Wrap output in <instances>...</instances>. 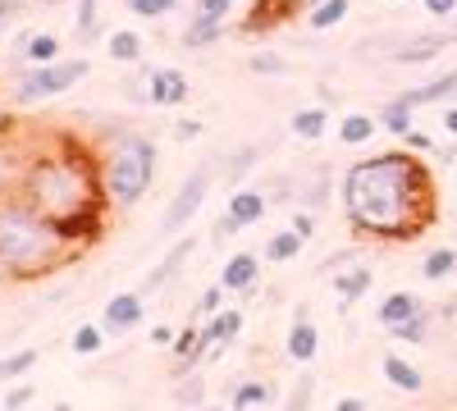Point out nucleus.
Wrapping results in <instances>:
<instances>
[{
  "instance_id": "nucleus-1",
  "label": "nucleus",
  "mask_w": 457,
  "mask_h": 411,
  "mask_svg": "<svg viewBox=\"0 0 457 411\" xmlns=\"http://www.w3.org/2000/svg\"><path fill=\"white\" fill-rule=\"evenodd\" d=\"M343 215L361 238L375 242H411L421 238L439 206H435V174L416 152H379L353 160L338 178Z\"/></svg>"
},
{
  "instance_id": "nucleus-2",
  "label": "nucleus",
  "mask_w": 457,
  "mask_h": 411,
  "mask_svg": "<svg viewBox=\"0 0 457 411\" xmlns=\"http://www.w3.org/2000/svg\"><path fill=\"white\" fill-rule=\"evenodd\" d=\"M19 197H23L37 215H46V219H60V215H69V210L96 206V201H105L101 160L87 152L79 137H60L55 152L28 156Z\"/></svg>"
},
{
  "instance_id": "nucleus-3",
  "label": "nucleus",
  "mask_w": 457,
  "mask_h": 411,
  "mask_svg": "<svg viewBox=\"0 0 457 411\" xmlns=\"http://www.w3.org/2000/svg\"><path fill=\"white\" fill-rule=\"evenodd\" d=\"M79 251H69L60 242V234L51 229L46 215H37L19 193L0 201V275L5 279H42L60 266H69V260Z\"/></svg>"
},
{
  "instance_id": "nucleus-4",
  "label": "nucleus",
  "mask_w": 457,
  "mask_h": 411,
  "mask_svg": "<svg viewBox=\"0 0 457 411\" xmlns=\"http://www.w3.org/2000/svg\"><path fill=\"white\" fill-rule=\"evenodd\" d=\"M96 160H101L105 201L114 210H133L156 183V142L142 133H120Z\"/></svg>"
},
{
  "instance_id": "nucleus-5",
  "label": "nucleus",
  "mask_w": 457,
  "mask_h": 411,
  "mask_svg": "<svg viewBox=\"0 0 457 411\" xmlns=\"http://www.w3.org/2000/svg\"><path fill=\"white\" fill-rule=\"evenodd\" d=\"M87 60H55V64H32V73H23V83L14 87V101L19 105H32V101H46V96H60L69 87H79L87 78Z\"/></svg>"
},
{
  "instance_id": "nucleus-6",
  "label": "nucleus",
  "mask_w": 457,
  "mask_h": 411,
  "mask_svg": "<svg viewBox=\"0 0 457 411\" xmlns=\"http://www.w3.org/2000/svg\"><path fill=\"white\" fill-rule=\"evenodd\" d=\"M211 178H215V165L202 160L193 174L179 183V193H174V201H170V210H165V234H179V229H187V224H193V215L202 210V201H206V193H211Z\"/></svg>"
},
{
  "instance_id": "nucleus-7",
  "label": "nucleus",
  "mask_w": 457,
  "mask_h": 411,
  "mask_svg": "<svg viewBox=\"0 0 457 411\" xmlns=\"http://www.w3.org/2000/svg\"><path fill=\"white\" fill-rule=\"evenodd\" d=\"M105 206L110 201H96V206H83V210H69L60 219H51V229L60 234V242L69 251H87L92 242H101L105 234Z\"/></svg>"
},
{
  "instance_id": "nucleus-8",
  "label": "nucleus",
  "mask_w": 457,
  "mask_h": 411,
  "mask_svg": "<svg viewBox=\"0 0 457 411\" xmlns=\"http://www.w3.org/2000/svg\"><path fill=\"white\" fill-rule=\"evenodd\" d=\"M187 96H193V78H187L183 69H174V64L151 69V78H146V101L151 105H183Z\"/></svg>"
},
{
  "instance_id": "nucleus-9",
  "label": "nucleus",
  "mask_w": 457,
  "mask_h": 411,
  "mask_svg": "<svg viewBox=\"0 0 457 411\" xmlns=\"http://www.w3.org/2000/svg\"><path fill=\"white\" fill-rule=\"evenodd\" d=\"M142 316H146L142 292H114L101 311V325H105V333H129V329L142 325Z\"/></svg>"
},
{
  "instance_id": "nucleus-10",
  "label": "nucleus",
  "mask_w": 457,
  "mask_h": 411,
  "mask_svg": "<svg viewBox=\"0 0 457 411\" xmlns=\"http://www.w3.org/2000/svg\"><path fill=\"white\" fill-rule=\"evenodd\" d=\"M320 352V333H316V320L307 316V307L293 311V325H288V357L297 366H312Z\"/></svg>"
},
{
  "instance_id": "nucleus-11",
  "label": "nucleus",
  "mask_w": 457,
  "mask_h": 411,
  "mask_svg": "<svg viewBox=\"0 0 457 411\" xmlns=\"http://www.w3.org/2000/svg\"><path fill=\"white\" fill-rule=\"evenodd\" d=\"M448 42H453V32H421V37H407L398 51H389V60L394 64H430Z\"/></svg>"
},
{
  "instance_id": "nucleus-12",
  "label": "nucleus",
  "mask_w": 457,
  "mask_h": 411,
  "mask_svg": "<svg viewBox=\"0 0 457 411\" xmlns=\"http://www.w3.org/2000/svg\"><path fill=\"white\" fill-rule=\"evenodd\" d=\"M193 247H197L193 238H179V242L165 251V260H161V266H156V270H151V275L142 279V288H137V292L146 297V292H161L165 284H174V279H179V270H183V260L193 256Z\"/></svg>"
},
{
  "instance_id": "nucleus-13",
  "label": "nucleus",
  "mask_w": 457,
  "mask_h": 411,
  "mask_svg": "<svg viewBox=\"0 0 457 411\" xmlns=\"http://www.w3.org/2000/svg\"><path fill=\"white\" fill-rule=\"evenodd\" d=\"M256 279H261V256H252V251H234L224 260V270H220L224 292H247Z\"/></svg>"
},
{
  "instance_id": "nucleus-14",
  "label": "nucleus",
  "mask_w": 457,
  "mask_h": 411,
  "mask_svg": "<svg viewBox=\"0 0 457 411\" xmlns=\"http://www.w3.org/2000/svg\"><path fill=\"white\" fill-rule=\"evenodd\" d=\"M224 215L234 219L238 229H252V224L265 219V193H256V188H234V197H228V210H224Z\"/></svg>"
},
{
  "instance_id": "nucleus-15",
  "label": "nucleus",
  "mask_w": 457,
  "mask_h": 411,
  "mask_svg": "<svg viewBox=\"0 0 457 411\" xmlns=\"http://www.w3.org/2000/svg\"><path fill=\"white\" fill-rule=\"evenodd\" d=\"M379 370H385V380L398 389V393H421L426 389V375L416 370L407 357H398V352H389L385 361H379Z\"/></svg>"
},
{
  "instance_id": "nucleus-16",
  "label": "nucleus",
  "mask_w": 457,
  "mask_h": 411,
  "mask_svg": "<svg viewBox=\"0 0 457 411\" xmlns=\"http://www.w3.org/2000/svg\"><path fill=\"white\" fill-rule=\"evenodd\" d=\"M243 333V311L238 307H224V311H215L206 325H202V339L211 343V348H220V343H234Z\"/></svg>"
},
{
  "instance_id": "nucleus-17",
  "label": "nucleus",
  "mask_w": 457,
  "mask_h": 411,
  "mask_svg": "<svg viewBox=\"0 0 457 411\" xmlns=\"http://www.w3.org/2000/svg\"><path fill=\"white\" fill-rule=\"evenodd\" d=\"M416 311H421V297L416 292H389L385 302H379V311H375V320L385 325V329H394V325H403V320H411Z\"/></svg>"
},
{
  "instance_id": "nucleus-18",
  "label": "nucleus",
  "mask_w": 457,
  "mask_h": 411,
  "mask_svg": "<svg viewBox=\"0 0 457 411\" xmlns=\"http://www.w3.org/2000/svg\"><path fill=\"white\" fill-rule=\"evenodd\" d=\"M170 352H174L179 370H193V366H197V361H202V357L211 352V343L202 339V329H179V333H174V348H170Z\"/></svg>"
},
{
  "instance_id": "nucleus-19",
  "label": "nucleus",
  "mask_w": 457,
  "mask_h": 411,
  "mask_svg": "<svg viewBox=\"0 0 457 411\" xmlns=\"http://www.w3.org/2000/svg\"><path fill=\"white\" fill-rule=\"evenodd\" d=\"M370 279H375V275H370L366 266H357V270H338V275H334V292H338V302H343V307L361 302V297L370 292Z\"/></svg>"
},
{
  "instance_id": "nucleus-20",
  "label": "nucleus",
  "mask_w": 457,
  "mask_h": 411,
  "mask_svg": "<svg viewBox=\"0 0 457 411\" xmlns=\"http://www.w3.org/2000/svg\"><path fill=\"white\" fill-rule=\"evenodd\" d=\"M448 96H457V69H448L444 78H435V83H426V87H411V92H403V101L407 105H435V101H448Z\"/></svg>"
},
{
  "instance_id": "nucleus-21",
  "label": "nucleus",
  "mask_w": 457,
  "mask_h": 411,
  "mask_svg": "<svg viewBox=\"0 0 457 411\" xmlns=\"http://www.w3.org/2000/svg\"><path fill=\"white\" fill-rule=\"evenodd\" d=\"M325 124H329L325 105H307V110H297V115L288 119L293 137H302V142H320V137H325Z\"/></svg>"
},
{
  "instance_id": "nucleus-22",
  "label": "nucleus",
  "mask_w": 457,
  "mask_h": 411,
  "mask_svg": "<svg viewBox=\"0 0 457 411\" xmlns=\"http://www.w3.org/2000/svg\"><path fill=\"white\" fill-rule=\"evenodd\" d=\"M275 398V389L265 380H243L234 393H228V411H252V407H265Z\"/></svg>"
},
{
  "instance_id": "nucleus-23",
  "label": "nucleus",
  "mask_w": 457,
  "mask_h": 411,
  "mask_svg": "<svg viewBox=\"0 0 457 411\" xmlns=\"http://www.w3.org/2000/svg\"><path fill=\"white\" fill-rule=\"evenodd\" d=\"M411 115H416V105H407L403 96L385 101V110H379V128L394 133V137H407L411 133Z\"/></svg>"
},
{
  "instance_id": "nucleus-24",
  "label": "nucleus",
  "mask_w": 457,
  "mask_h": 411,
  "mask_svg": "<svg viewBox=\"0 0 457 411\" xmlns=\"http://www.w3.org/2000/svg\"><path fill=\"white\" fill-rule=\"evenodd\" d=\"M375 133H379V119L375 115H348V119L338 124V142L343 146H366Z\"/></svg>"
},
{
  "instance_id": "nucleus-25",
  "label": "nucleus",
  "mask_w": 457,
  "mask_h": 411,
  "mask_svg": "<svg viewBox=\"0 0 457 411\" xmlns=\"http://www.w3.org/2000/svg\"><path fill=\"white\" fill-rule=\"evenodd\" d=\"M23 60L28 64H55L60 60V37L55 32H32L23 42Z\"/></svg>"
},
{
  "instance_id": "nucleus-26",
  "label": "nucleus",
  "mask_w": 457,
  "mask_h": 411,
  "mask_svg": "<svg viewBox=\"0 0 457 411\" xmlns=\"http://www.w3.org/2000/svg\"><path fill=\"white\" fill-rule=\"evenodd\" d=\"M302 247H307V238H302L297 229H284V234H275L270 242H265V260H270V266H284V260L302 256Z\"/></svg>"
},
{
  "instance_id": "nucleus-27",
  "label": "nucleus",
  "mask_w": 457,
  "mask_h": 411,
  "mask_svg": "<svg viewBox=\"0 0 457 411\" xmlns=\"http://www.w3.org/2000/svg\"><path fill=\"white\" fill-rule=\"evenodd\" d=\"M343 19H348V0H320V5L307 10L312 32H329V28H338Z\"/></svg>"
},
{
  "instance_id": "nucleus-28",
  "label": "nucleus",
  "mask_w": 457,
  "mask_h": 411,
  "mask_svg": "<svg viewBox=\"0 0 457 411\" xmlns=\"http://www.w3.org/2000/svg\"><path fill=\"white\" fill-rule=\"evenodd\" d=\"M110 60H120V64H137L142 60V37L133 28H120V32H110Z\"/></svg>"
},
{
  "instance_id": "nucleus-29",
  "label": "nucleus",
  "mask_w": 457,
  "mask_h": 411,
  "mask_svg": "<svg viewBox=\"0 0 457 411\" xmlns=\"http://www.w3.org/2000/svg\"><path fill=\"white\" fill-rule=\"evenodd\" d=\"M256 156H261V146H238L234 160H224V188H238V183L256 169Z\"/></svg>"
},
{
  "instance_id": "nucleus-30",
  "label": "nucleus",
  "mask_w": 457,
  "mask_h": 411,
  "mask_svg": "<svg viewBox=\"0 0 457 411\" xmlns=\"http://www.w3.org/2000/svg\"><path fill=\"white\" fill-rule=\"evenodd\" d=\"M23 165H28V160H19V156L10 152V146H0V201L19 193V183H23Z\"/></svg>"
},
{
  "instance_id": "nucleus-31",
  "label": "nucleus",
  "mask_w": 457,
  "mask_h": 411,
  "mask_svg": "<svg viewBox=\"0 0 457 411\" xmlns=\"http://www.w3.org/2000/svg\"><path fill=\"white\" fill-rule=\"evenodd\" d=\"M453 270H457V251H453V247H435V251H426V260H421V275H426L430 284L448 279Z\"/></svg>"
},
{
  "instance_id": "nucleus-32",
  "label": "nucleus",
  "mask_w": 457,
  "mask_h": 411,
  "mask_svg": "<svg viewBox=\"0 0 457 411\" xmlns=\"http://www.w3.org/2000/svg\"><path fill=\"white\" fill-rule=\"evenodd\" d=\"M224 37V23H206V19H193L183 28V46L187 51H202V46H211V42H220Z\"/></svg>"
},
{
  "instance_id": "nucleus-33",
  "label": "nucleus",
  "mask_w": 457,
  "mask_h": 411,
  "mask_svg": "<svg viewBox=\"0 0 457 411\" xmlns=\"http://www.w3.org/2000/svg\"><path fill=\"white\" fill-rule=\"evenodd\" d=\"M101 329L105 325H79V329H73V339H69V348L79 352V357H96L105 348V333Z\"/></svg>"
},
{
  "instance_id": "nucleus-34",
  "label": "nucleus",
  "mask_w": 457,
  "mask_h": 411,
  "mask_svg": "<svg viewBox=\"0 0 457 411\" xmlns=\"http://www.w3.org/2000/svg\"><path fill=\"white\" fill-rule=\"evenodd\" d=\"M389 333H394V339H398V343H426V333H430V311L421 307V311H416L411 320H403V325H394Z\"/></svg>"
},
{
  "instance_id": "nucleus-35",
  "label": "nucleus",
  "mask_w": 457,
  "mask_h": 411,
  "mask_svg": "<svg viewBox=\"0 0 457 411\" xmlns=\"http://www.w3.org/2000/svg\"><path fill=\"white\" fill-rule=\"evenodd\" d=\"M32 366H37V352L32 348H19L10 357H0V380H23Z\"/></svg>"
},
{
  "instance_id": "nucleus-36",
  "label": "nucleus",
  "mask_w": 457,
  "mask_h": 411,
  "mask_svg": "<svg viewBox=\"0 0 457 411\" xmlns=\"http://www.w3.org/2000/svg\"><path fill=\"white\" fill-rule=\"evenodd\" d=\"M312 398H316V375H307V370H302V375H297V384L288 389V402H284V411H312Z\"/></svg>"
},
{
  "instance_id": "nucleus-37",
  "label": "nucleus",
  "mask_w": 457,
  "mask_h": 411,
  "mask_svg": "<svg viewBox=\"0 0 457 411\" xmlns=\"http://www.w3.org/2000/svg\"><path fill=\"white\" fill-rule=\"evenodd\" d=\"M202 398H206V380L197 375V370H193L187 380L174 384V402H179V407H202Z\"/></svg>"
},
{
  "instance_id": "nucleus-38",
  "label": "nucleus",
  "mask_w": 457,
  "mask_h": 411,
  "mask_svg": "<svg viewBox=\"0 0 457 411\" xmlns=\"http://www.w3.org/2000/svg\"><path fill=\"white\" fill-rule=\"evenodd\" d=\"M124 5L137 14V19H161V14H174L179 0H124Z\"/></svg>"
},
{
  "instance_id": "nucleus-39",
  "label": "nucleus",
  "mask_w": 457,
  "mask_h": 411,
  "mask_svg": "<svg viewBox=\"0 0 457 411\" xmlns=\"http://www.w3.org/2000/svg\"><path fill=\"white\" fill-rule=\"evenodd\" d=\"M234 14V0H197V14L193 19H206V23H228Z\"/></svg>"
},
{
  "instance_id": "nucleus-40",
  "label": "nucleus",
  "mask_w": 457,
  "mask_h": 411,
  "mask_svg": "<svg viewBox=\"0 0 457 411\" xmlns=\"http://www.w3.org/2000/svg\"><path fill=\"white\" fill-rule=\"evenodd\" d=\"M101 28V14H96V0H79V37L83 42H92Z\"/></svg>"
},
{
  "instance_id": "nucleus-41",
  "label": "nucleus",
  "mask_w": 457,
  "mask_h": 411,
  "mask_svg": "<svg viewBox=\"0 0 457 411\" xmlns=\"http://www.w3.org/2000/svg\"><path fill=\"white\" fill-rule=\"evenodd\" d=\"M247 69H252V73H275V78H279V73H288V60H279V55H270V51H261V55L247 60Z\"/></svg>"
},
{
  "instance_id": "nucleus-42",
  "label": "nucleus",
  "mask_w": 457,
  "mask_h": 411,
  "mask_svg": "<svg viewBox=\"0 0 457 411\" xmlns=\"http://www.w3.org/2000/svg\"><path fill=\"white\" fill-rule=\"evenodd\" d=\"M197 311H202L206 320H211L215 311H224V284H211V288L197 297Z\"/></svg>"
},
{
  "instance_id": "nucleus-43",
  "label": "nucleus",
  "mask_w": 457,
  "mask_h": 411,
  "mask_svg": "<svg viewBox=\"0 0 457 411\" xmlns=\"http://www.w3.org/2000/svg\"><path fill=\"white\" fill-rule=\"evenodd\" d=\"M325 193H329V174H320V178H316V183H312V188H307V193H302V201H307V206H312V210H320V206H325V201H329V197H325Z\"/></svg>"
},
{
  "instance_id": "nucleus-44",
  "label": "nucleus",
  "mask_w": 457,
  "mask_h": 411,
  "mask_svg": "<svg viewBox=\"0 0 457 411\" xmlns=\"http://www.w3.org/2000/svg\"><path fill=\"white\" fill-rule=\"evenodd\" d=\"M174 137L179 142H193V137H202V124L197 119H174Z\"/></svg>"
},
{
  "instance_id": "nucleus-45",
  "label": "nucleus",
  "mask_w": 457,
  "mask_h": 411,
  "mask_svg": "<svg viewBox=\"0 0 457 411\" xmlns=\"http://www.w3.org/2000/svg\"><path fill=\"white\" fill-rule=\"evenodd\" d=\"M28 402H32V384H19V389L5 398V411H23Z\"/></svg>"
},
{
  "instance_id": "nucleus-46",
  "label": "nucleus",
  "mask_w": 457,
  "mask_h": 411,
  "mask_svg": "<svg viewBox=\"0 0 457 411\" xmlns=\"http://www.w3.org/2000/svg\"><path fill=\"white\" fill-rule=\"evenodd\" d=\"M426 14L448 19V14H457V0H426Z\"/></svg>"
},
{
  "instance_id": "nucleus-47",
  "label": "nucleus",
  "mask_w": 457,
  "mask_h": 411,
  "mask_svg": "<svg viewBox=\"0 0 457 411\" xmlns=\"http://www.w3.org/2000/svg\"><path fill=\"white\" fill-rule=\"evenodd\" d=\"M403 146H407V152H430V146H435V142H430L426 133H416V128H411V133L403 137Z\"/></svg>"
},
{
  "instance_id": "nucleus-48",
  "label": "nucleus",
  "mask_w": 457,
  "mask_h": 411,
  "mask_svg": "<svg viewBox=\"0 0 457 411\" xmlns=\"http://www.w3.org/2000/svg\"><path fill=\"white\" fill-rule=\"evenodd\" d=\"M293 229H297L302 238H312V234H316V219H312L307 210H297V215H293Z\"/></svg>"
},
{
  "instance_id": "nucleus-49",
  "label": "nucleus",
  "mask_w": 457,
  "mask_h": 411,
  "mask_svg": "<svg viewBox=\"0 0 457 411\" xmlns=\"http://www.w3.org/2000/svg\"><path fill=\"white\" fill-rule=\"evenodd\" d=\"M151 343H156V348H174V329L170 325H156V329H151Z\"/></svg>"
},
{
  "instance_id": "nucleus-50",
  "label": "nucleus",
  "mask_w": 457,
  "mask_h": 411,
  "mask_svg": "<svg viewBox=\"0 0 457 411\" xmlns=\"http://www.w3.org/2000/svg\"><path fill=\"white\" fill-rule=\"evenodd\" d=\"M334 411H366V402H361V398H338Z\"/></svg>"
},
{
  "instance_id": "nucleus-51",
  "label": "nucleus",
  "mask_w": 457,
  "mask_h": 411,
  "mask_svg": "<svg viewBox=\"0 0 457 411\" xmlns=\"http://www.w3.org/2000/svg\"><path fill=\"white\" fill-rule=\"evenodd\" d=\"M444 128H448V137H457V105L444 110Z\"/></svg>"
},
{
  "instance_id": "nucleus-52",
  "label": "nucleus",
  "mask_w": 457,
  "mask_h": 411,
  "mask_svg": "<svg viewBox=\"0 0 457 411\" xmlns=\"http://www.w3.org/2000/svg\"><path fill=\"white\" fill-rule=\"evenodd\" d=\"M5 14H14V0H0V19H5Z\"/></svg>"
},
{
  "instance_id": "nucleus-53",
  "label": "nucleus",
  "mask_w": 457,
  "mask_h": 411,
  "mask_svg": "<svg viewBox=\"0 0 457 411\" xmlns=\"http://www.w3.org/2000/svg\"><path fill=\"white\" fill-rule=\"evenodd\" d=\"M51 411H73V407H69V402H55V407H51Z\"/></svg>"
},
{
  "instance_id": "nucleus-54",
  "label": "nucleus",
  "mask_w": 457,
  "mask_h": 411,
  "mask_svg": "<svg viewBox=\"0 0 457 411\" xmlns=\"http://www.w3.org/2000/svg\"><path fill=\"white\" fill-rule=\"evenodd\" d=\"M193 411H228V407H193Z\"/></svg>"
},
{
  "instance_id": "nucleus-55",
  "label": "nucleus",
  "mask_w": 457,
  "mask_h": 411,
  "mask_svg": "<svg viewBox=\"0 0 457 411\" xmlns=\"http://www.w3.org/2000/svg\"><path fill=\"white\" fill-rule=\"evenodd\" d=\"M448 32H453V37H457V19H453V28H448Z\"/></svg>"
},
{
  "instance_id": "nucleus-56",
  "label": "nucleus",
  "mask_w": 457,
  "mask_h": 411,
  "mask_svg": "<svg viewBox=\"0 0 457 411\" xmlns=\"http://www.w3.org/2000/svg\"><path fill=\"white\" fill-rule=\"evenodd\" d=\"M0 411H5V402H0Z\"/></svg>"
}]
</instances>
